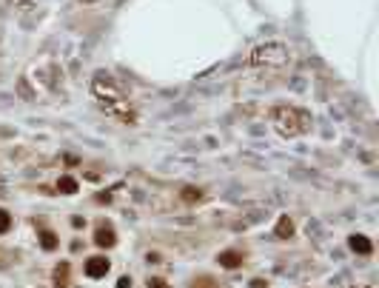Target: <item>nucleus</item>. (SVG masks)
<instances>
[{
	"mask_svg": "<svg viewBox=\"0 0 379 288\" xmlns=\"http://www.w3.org/2000/svg\"><path fill=\"white\" fill-rule=\"evenodd\" d=\"M91 88H94V94L100 97V106H103L108 114L120 117L123 123H134V112L129 109V100L123 97V91L114 86V80L108 77V74L100 71L97 77H94V83H91Z\"/></svg>",
	"mask_w": 379,
	"mask_h": 288,
	"instance_id": "obj_1",
	"label": "nucleus"
},
{
	"mask_svg": "<svg viewBox=\"0 0 379 288\" xmlns=\"http://www.w3.org/2000/svg\"><path fill=\"white\" fill-rule=\"evenodd\" d=\"M271 120L277 126V131L285 134V137H297V134L308 129V114L300 112V109H291V106H277L271 112Z\"/></svg>",
	"mask_w": 379,
	"mask_h": 288,
	"instance_id": "obj_2",
	"label": "nucleus"
},
{
	"mask_svg": "<svg viewBox=\"0 0 379 288\" xmlns=\"http://www.w3.org/2000/svg\"><path fill=\"white\" fill-rule=\"evenodd\" d=\"M288 49L282 43H265V46H257L251 52V63L254 66H285L288 63Z\"/></svg>",
	"mask_w": 379,
	"mask_h": 288,
	"instance_id": "obj_3",
	"label": "nucleus"
},
{
	"mask_svg": "<svg viewBox=\"0 0 379 288\" xmlns=\"http://www.w3.org/2000/svg\"><path fill=\"white\" fill-rule=\"evenodd\" d=\"M108 268H111V262H108L106 257H88V260H86V274H88L91 279L106 277Z\"/></svg>",
	"mask_w": 379,
	"mask_h": 288,
	"instance_id": "obj_4",
	"label": "nucleus"
},
{
	"mask_svg": "<svg viewBox=\"0 0 379 288\" xmlns=\"http://www.w3.org/2000/svg\"><path fill=\"white\" fill-rule=\"evenodd\" d=\"M94 243H97L100 248H111V245L117 243L114 228L111 226H97V231H94Z\"/></svg>",
	"mask_w": 379,
	"mask_h": 288,
	"instance_id": "obj_5",
	"label": "nucleus"
},
{
	"mask_svg": "<svg viewBox=\"0 0 379 288\" xmlns=\"http://www.w3.org/2000/svg\"><path fill=\"white\" fill-rule=\"evenodd\" d=\"M348 245H351L356 254H370V251H373V243H370L365 234H353L351 240H348Z\"/></svg>",
	"mask_w": 379,
	"mask_h": 288,
	"instance_id": "obj_6",
	"label": "nucleus"
},
{
	"mask_svg": "<svg viewBox=\"0 0 379 288\" xmlns=\"http://www.w3.org/2000/svg\"><path fill=\"white\" fill-rule=\"evenodd\" d=\"M217 260H220L222 268H239V265H242V254L239 251H220Z\"/></svg>",
	"mask_w": 379,
	"mask_h": 288,
	"instance_id": "obj_7",
	"label": "nucleus"
},
{
	"mask_svg": "<svg viewBox=\"0 0 379 288\" xmlns=\"http://www.w3.org/2000/svg\"><path fill=\"white\" fill-rule=\"evenodd\" d=\"M274 234L280 237V240H288V237L294 234V223L288 220V214H282L280 223H277V228H274Z\"/></svg>",
	"mask_w": 379,
	"mask_h": 288,
	"instance_id": "obj_8",
	"label": "nucleus"
},
{
	"mask_svg": "<svg viewBox=\"0 0 379 288\" xmlns=\"http://www.w3.org/2000/svg\"><path fill=\"white\" fill-rule=\"evenodd\" d=\"M57 188H60L63 194H74L77 191V180H74V177H60V180H57Z\"/></svg>",
	"mask_w": 379,
	"mask_h": 288,
	"instance_id": "obj_9",
	"label": "nucleus"
},
{
	"mask_svg": "<svg viewBox=\"0 0 379 288\" xmlns=\"http://www.w3.org/2000/svg\"><path fill=\"white\" fill-rule=\"evenodd\" d=\"M40 245H43L46 251H54V248H57V237H54L52 231H43V234H40Z\"/></svg>",
	"mask_w": 379,
	"mask_h": 288,
	"instance_id": "obj_10",
	"label": "nucleus"
},
{
	"mask_svg": "<svg viewBox=\"0 0 379 288\" xmlns=\"http://www.w3.org/2000/svg\"><path fill=\"white\" fill-rule=\"evenodd\" d=\"M183 200H185V203L203 200V191H200V188H191V185H188V188H183Z\"/></svg>",
	"mask_w": 379,
	"mask_h": 288,
	"instance_id": "obj_11",
	"label": "nucleus"
},
{
	"mask_svg": "<svg viewBox=\"0 0 379 288\" xmlns=\"http://www.w3.org/2000/svg\"><path fill=\"white\" fill-rule=\"evenodd\" d=\"M9 228H12V217H9L3 209H0V234H6Z\"/></svg>",
	"mask_w": 379,
	"mask_h": 288,
	"instance_id": "obj_12",
	"label": "nucleus"
},
{
	"mask_svg": "<svg viewBox=\"0 0 379 288\" xmlns=\"http://www.w3.org/2000/svg\"><path fill=\"white\" fill-rule=\"evenodd\" d=\"M54 277H57V282H66V277H69V265H66V262H63V265H57Z\"/></svg>",
	"mask_w": 379,
	"mask_h": 288,
	"instance_id": "obj_13",
	"label": "nucleus"
},
{
	"mask_svg": "<svg viewBox=\"0 0 379 288\" xmlns=\"http://www.w3.org/2000/svg\"><path fill=\"white\" fill-rule=\"evenodd\" d=\"M149 288H171L166 279H149Z\"/></svg>",
	"mask_w": 379,
	"mask_h": 288,
	"instance_id": "obj_14",
	"label": "nucleus"
},
{
	"mask_svg": "<svg viewBox=\"0 0 379 288\" xmlns=\"http://www.w3.org/2000/svg\"><path fill=\"white\" fill-rule=\"evenodd\" d=\"M117 288H132V279H129V277H120V279H117Z\"/></svg>",
	"mask_w": 379,
	"mask_h": 288,
	"instance_id": "obj_15",
	"label": "nucleus"
},
{
	"mask_svg": "<svg viewBox=\"0 0 379 288\" xmlns=\"http://www.w3.org/2000/svg\"><path fill=\"white\" fill-rule=\"evenodd\" d=\"M251 288H268V282L265 279H251Z\"/></svg>",
	"mask_w": 379,
	"mask_h": 288,
	"instance_id": "obj_16",
	"label": "nucleus"
}]
</instances>
